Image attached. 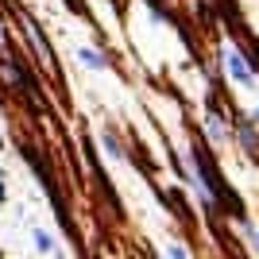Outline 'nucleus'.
Wrapping results in <instances>:
<instances>
[{
  "label": "nucleus",
  "instance_id": "obj_6",
  "mask_svg": "<svg viewBox=\"0 0 259 259\" xmlns=\"http://www.w3.org/2000/svg\"><path fill=\"white\" fill-rule=\"evenodd\" d=\"M166 251H170L174 259H190V248H182V244H170V248H166Z\"/></svg>",
  "mask_w": 259,
  "mask_h": 259
},
{
  "label": "nucleus",
  "instance_id": "obj_2",
  "mask_svg": "<svg viewBox=\"0 0 259 259\" xmlns=\"http://www.w3.org/2000/svg\"><path fill=\"white\" fill-rule=\"evenodd\" d=\"M77 58H81L89 70H108V54L97 51V47H81V51H77Z\"/></svg>",
  "mask_w": 259,
  "mask_h": 259
},
{
  "label": "nucleus",
  "instance_id": "obj_3",
  "mask_svg": "<svg viewBox=\"0 0 259 259\" xmlns=\"http://www.w3.org/2000/svg\"><path fill=\"white\" fill-rule=\"evenodd\" d=\"M240 147H244V151L248 155H255V124H251V120H244V124H240Z\"/></svg>",
  "mask_w": 259,
  "mask_h": 259
},
{
  "label": "nucleus",
  "instance_id": "obj_1",
  "mask_svg": "<svg viewBox=\"0 0 259 259\" xmlns=\"http://www.w3.org/2000/svg\"><path fill=\"white\" fill-rule=\"evenodd\" d=\"M225 66L228 74H232V81H240V85H255V70L248 66V58L240 51H225Z\"/></svg>",
  "mask_w": 259,
  "mask_h": 259
},
{
  "label": "nucleus",
  "instance_id": "obj_5",
  "mask_svg": "<svg viewBox=\"0 0 259 259\" xmlns=\"http://www.w3.org/2000/svg\"><path fill=\"white\" fill-rule=\"evenodd\" d=\"M105 151L112 155V159H124V147H120V140L112 136V132H105Z\"/></svg>",
  "mask_w": 259,
  "mask_h": 259
},
{
  "label": "nucleus",
  "instance_id": "obj_4",
  "mask_svg": "<svg viewBox=\"0 0 259 259\" xmlns=\"http://www.w3.org/2000/svg\"><path fill=\"white\" fill-rule=\"evenodd\" d=\"M31 240H35V248H39V251H51V255H58V244L47 236L43 228H31Z\"/></svg>",
  "mask_w": 259,
  "mask_h": 259
},
{
  "label": "nucleus",
  "instance_id": "obj_7",
  "mask_svg": "<svg viewBox=\"0 0 259 259\" xmlns=\"http://www.w3.org/2000/svg\"><path fill=\"white\" fill-rule=\"evenodd\" d=\"M0 201H4V182H0Z\"/></svg>",
  "mask_w": 259,
  "mask_h": 259
}]
</instances>
